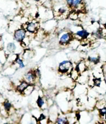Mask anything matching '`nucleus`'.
<instances>
[{
  "label": "nucleus",
  "instance_id": "nucleus-1",
  "mask_svg": "<svg viewBox=\"0 0 106 124\" xmlns=\"http://www.w3.org/2000/svg\"><path fill=\"white\" fill-rule=\"evenodd\" d=\"M72 69V63L69 60H64L60 62L58 67V71L60 73L66 74L68 72L70 73Z\"/></svg>",
  "mask_w": 106,
  "mask_h": 124
},
{
  "label": "nucleus",
  "instance_id": "nucleus-2",
  "mask_svg": "<svg viewBox=\"0 0 106 124\" xmlns=\"http://www.w3.org/2000/svg\"><path fill=\"white\" fill-rule=\"evenodd\" d=\"M26 36V31L23 28H19L14 31V39L17 42H22Z\"/></svg>",
  "mask_w": 106,
  "mask_h": 124
},
{
  "label": "nucleus",
  "instance_id": "nucleus-3",
  "mask_svg": "<svg viewBox=\"0 0 106 124\" xmlns=\"http://www.w3.org/2000/svg\"><path fill=\"white\" fill-rule=\"evenodd\" d=\"M73 39V35L70 32H66L62 34L59 39V44L62 45H68Z\"/></svg>",
  "mask_w": 106,
  "mask_h": 124
},
{
  "label": "nucleus",
  "instance_id": "nucleus-4",
  "mask_svg": "<svg viewBox=\"0 0 106 124\" xmlns=\"http://www.w3.org/2000/svg\"><path fill=\"white\" fill-rule=\"evenodd\" d=\"M24 25H25V27H24V29L25 31L31 33H34V34L37 32L38 30V26H39L38 23L32 21L28 22L26 24H24Z\"/></svg>",
  "mask_w": 106,
  "mask_h": 124
},
{
  "label": "nucleus",
  "instance_id": "nucleus-5",
  "mask_svg": "<svg viewBox=\"0 0 106 124\" xmlns=\"http://www.w3.org/2000/svg\"><path fill=\"white\" fill-rule=\"evenodd\" d=\"M37 79L35 76L34 71H30L27 72L25 75H24V81L27 82L28 84H33L35 85V83L37 81Z\"/></svg>",
  "mask_w": 106,
  "mask_h": 124
},
{
  "label": "nucleus",
  "instance_id": "nucleus-6",
  "mask_svg": "<svg viewBox=\"0 0 106 124\" xmlns=\"http://www.w3.org/2000/svg\"><path fill=\"white\" fill-rule=\"evenodd\" d=\"M89 33L86 30L81 29L77 31V32H76L75 35V36L78 37L80 39H86L89 36Z\"/></svg>",
  "mask_w": 106,
  "mask_h": 124
},
{
  "label": "nucleus",
  "instance_id": "nucleus-7",
  "mask_svg": "<svg viewBox=\"0 0 106 124\" xmlns=\"http://www.w3.org/2000/svg\"><path fill=\"white\" fill-rule=\"evenodd\" d=\"M16 50H17V45L14 42H9L6 45V51L9 52V54L15 52Z\"/></svg>",
  "mask_w": 106,
  "mask_h": 124
},
{
  "label": "nucleus",
  "instance_id": "nucleus-8",
  "mask_svg": "<svg viewBox=\"0 0 106 124\" xmlns=\"http://www.w3.org/2000/svg\"><path fill=\"white\" fill-rule=\"evenodd\" d=\"M28 85H29V84H28L27 82H26L24 80L22 82H20L19 85H17V86L16 87V89H17V91H19V93H23L24 91L25 90V88L28 86Z\"/></svg>",
  "mask_w": 106,
  "mask_h": 124
},
{
  "label": "nucleus",
  "instance_id": "nucleus-9",
  "mask_svg": "<svg viewBox=\"0 0 106 124\" xmlns=\"http://www.w3.org/2000/svg\"><path fill=\"white\" fill-rule=\"evenodd\" d=\"M34 89H35V86L33 84H29L28 86L25 88V90L23 92V94L26 96H28V95L31 94L33 91Z\"/></svg>",
  "mask_w": 106,
  "mask_h": 124
},
{
  "label": "nucleus",
  "instance_id": "nucleus-10",
  "mask_svg": "<svg viewBox=\"0 0 106 124\" xmlns=\"http://www.w3.org/2000/svg\"><path fill=\"white\" fill-rule=\"evenodd\" d=\"M84 0H73L72 4L70 8H72L73 9H77L81 6L83 4V2Z\"/></svg>",
  "mask_w": 106,
  "mask_h": 124
},
{
  "label": "nucleus",
  "instance_id": "nucleus-11",
  "mask_svg": "<svg viewBox=\"0 0 106 124\" xmlns=\"http://www.w3.org/2000/svg\"><path fill=\"white\" fill-rule=\"evenodd\" d=\"M79 73L80 72L76 68L72 70L70 72V76H71L72 79H73V80H77L78 78V76H79Z\"/></svg>",
  "mask_w": 106,
  "mask_h": 124
},
{
  "label": "nucleus",
  "instance_id": "nucleus-12",
  "mask_svg": "<svg viewBox=\"0 0 106 124\" xmlns=\"http://www.w3.org/2000/svg\"><path fill=\"white\" fill-rule=\"evenodd\" d=\"M3 106L4 110H6V112H9V110L13 108V105L9 101H4V102L3 103Z\"/></svg>",
  "mask_w": 106,
  "mask_h": 124
},
{
  "label": "nucleus",
  "instance_id": "nucleus-13",
  "mask_svg": "<svg viewBox=\"0 0 106 124\" xmlns=\"http://www.w3.org/2000/svg\"><path fill=\"white\" fill-rule=\"evenodd\" d=\"M56 123L58 124H66L68 123V118L65 117H59L56 119Z\"/></svg>",
  "mask_w": 106,
  "mask_h": 124
},
{
  "label": "nucleus",
  "instance_id": "nucleus-14",
  "mask_svg": "<svg viewBox=\"0 0 106 124\" xmlns=\"http://www.w3.org/2000/svg\"><path fill=\"white\" fill-rule=\"evenodd\" d=\"M15 63H16L18 65L19 68H21V69H22V68H24L25 67V64H24L22 58H21L19 55H17V58H16V60H15Z\"/></svg>",
  "mask_w": 106,
  "mask_h": 124
},
{
  "label": "nucleus",
  "instance_id": "nucleus-15",
  "mask_svg": "<svg viewBox=\"0 0 106 124\" xmlns=\"http://www.w3.org/2000/svg\"><path fill=\"white\" fill-rule=\"evenodd\" d=\"M86 68V64L83 62H80L78 65H77V67H76V69H77L80 73L83 72L85 70Z\"/></svg>",
  "mask_w": 106,
  "mask_h": 124
},
{
  "label": "nucleus",
  "instance_id": "nucleus-16",
  "mask_svg": "<svg viewBox=\"0 0 106 124\" xmlns=\"http://www.w3.org/2000/svg\"><path fill=\"white\" fill-rule=\"evenodd\" d=\"M36 104L40 108H42L43 107L44 105L45 104V101L43 97H42L40 96H38V99L36 100Z\"/></svg>",
  "mask_w": 106,
  "mask_h": 124
},
{
  "label": "nucleus",
  "instance_id": "nucleus-17",
  "mask_svg": "<svg viewBox=\"0 0 106 124\" xmlns=\"http://www.w3.org/2000/svg\"><path fill=\"white\" fill-rule=\"evenodd\" d=\"M88 62L93 63L94 64H98L99 62V57H96V56H89L88 58Z\"/></svg>",
  "mask_w": 106,
  "mask_h": 124
},
{
  "label": "nucleus",
  "instance_id": "nucleus-18",
  "mask_svg": "<svg viewBox=\"0 0 106 124\" xmlns=\"http://www.w3.org/2000/svg\"><path fill=\"white\" fill-rule=\"evenodd\" d=\"M17 57V54H10V55H9L8 57L7 58V60H8V62L13 63V62H15Z\"/></svg>",
  "mask_w": 106,
  "mask_h": 124
},
{
  "label": "nucleus",
  "instance_id": "nucleus-19",
  "mask_svg": "<svg viewBox=\"0 0 106 124\" xmlns=\"http://www.w3.org/2000/svg\"><path fill=\"white\" fill-rule=\"evenodd\" d=\"M69 17L72 20H77L78 17V13H76L75 11H73L69 14Z\"/></svg>",
  "mask_w": 106,
  "mask_h": 124
},
{
  "label": "nucleus",
  "instance_id": "nucleus-20",
  "mask_svg": "<svg viewBox=\"0 0 106 124\" xmlns=\"http://www.w3.org/2000/svg\"><path fill=\"white\" fill-rule=\"evenodd\" d=\"M101 83V79L100 78H96L93 80V84L96 86H100Z\"/></svg>",
  "mask_w": 106,
  "mask_h": 124
},
{
  "label": "nucleus",
  "instance_id": "nucleus-21",
  "mask_svg": "<svg viewBox=\"0 0 106 124\" xmlns=\"http://www.w3.org/2000/svg\"><path fill=\"white\" fill-rule=\"evenodd\" d=\"M99 114L100 116H104L106 115V107H102L99 109Z\"/></svg>",
  "mask_w": 106,
  "mask_h": 124
},
{
  "label": "nucleus",
  "instance_id": "nucleus-22",
  "mask_svg": "<svg viewBox=\"0 0 106 124\" xmlns=\"http://www.w3.org/2000/svg\"><path fill=\"white\" fill-rule=\"evenodd\" d=\"M34 72H35V76H36V78L37 79H40L41 77V72H40V70L39 69H36L35 70V71H34Z\"/></svg>",
  "mask_w": 106,
  "mask_h": 124
},
{
  "label": "nucleus",
  "instance_id": "nucleus-23",
  "mask_svg": "<svg viewBox=\"0 0 106 124\" xmlns=\"http://www.w3.org/2000/svg\"><path fill=\"white\" fill-rule=\"evenodd\" d=\"M45 118H46V116H45L44 114H40V115L39 116V117H38V122L39 121H40V120H43V119H45Z\"/></svg>",
  "mask_w": 106,
  "mask_h": 124
},
{
  "label": "nucleus",
  "instance_id": "nucleus-24",
  "mask_svg": "<svg viewBox=\"0 0 106 124\" xmlns=\"http://www.w3.org/2000/svg\"><path fill=\"white\" fill-rule=\"evenodd\" d=\"M65 1H66V4L67 5V6H68V7H71L73 0H65Z\"/></svg>",
  "mask_w": 106,
  "mask_h": 124
},
{
  "label": "nucleus",
  "instance_id": "nucleus-25",
  "mask_svg": "<svg viewBox=\"0 0 106 124\" xmlns=\"http://www.w3.org/2000/svg\"><path fill=\"white\" fill-rule=\"evenodd\" d=\"M75 116H76V118H77V120H80V119L81 116H80V114L79 113H77V114H75Z\"/></svg>",
  "mask_w": 106,
  "mask_h": 124
},
{
  "label": "nucleus",
  "instance_id": "nucleus-26",
  "mask_svg": "<svg viewBox=\"0 0 106 124\" xmlns=\"http://www.w3.org/2000/svg\"><path fill=\"white\" fill-rule=\"evenodd\" d=\"M33 1H35V2H40L41 0H33Z\"/></svg>",
  "mask_w": 106,
  "mask_h": 124
},
{
  "label": "nucleus",
  "instance_id": "nucleus-27",
  "mask_svg": "<svg viewBox=\"0 0 106 124\" xmlns=\"http://www.w3.org/2000/svg\"><path fill=\"white\" fill-rule=\"evenodd\" d=\"M104 28L106 29V23H105V24H104Z\"/></svg>",
  "mask_w": 106,
  "mask_h": 124
},
{
  "label": "nucleus",
  "instance_id": "nucleus-28",
  "mask_svg": "<svg viewBox=\"0 0 106 124\" xmlns=\"http://www.w3.org/2000/svg\"><path fill=\"white\" fill-rule=\"evenodd\" d=\"M1 40V37H0V40Z\"/></svg>",
  "mask_w": 106,
  "mask_h": 124
},
{
  "label": "nucleus",
  "instance_id": "nucleus-29",
  "mask_svg": "<svg viewBox=\"0 0 106 124\" xmlns=\"http://www.w3.org/2000/svg\"><path fill=\"white\" fill-rule=\"evenodd\" d=\"M53 1H57V0H53Z\"/></svg>",
  "mask_w": 106,
  "mask_h": 124
}]
</instances>
